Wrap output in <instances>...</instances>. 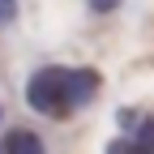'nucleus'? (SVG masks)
Segmentation results:
<instances>
[{"mask_svg":"<svg viewBox=\"0 0 154 154\" xmlns=\"http://www.w3.org/2000/svg\"><path fill=\"white\" fill-rule=\"evenodd\" d=\"M99 94V73L94 69H64V64H47L34 69L26 82V107L51 120H64L69 111L86 107Z\"/></svg>","mask_w":154,"mask_h":154,"instance_id":"nucleus-1","label":"nucleus"},{"mask_svg":"<svg viewBox=\"0 0 154 154\" xmlns=\"http://www.w3.org/2000/svg\"><path fill=\"white\" fill-rule=\"evenodd\" d=\"M0 150L5 154H38L43 150V137L30 133V128H9L5 137H0Z\"/></svg>","mask_w":154,"mask_h":154,"instance_id":"nucleus-2","label":"nucleus"},{"mask_svg":"<svg viewBox=\"0 0 154 154\" xmlns=\"http://www.w3.org/2000/svg\"><path fill=\"white\" fill-rule=\"evenodd\" d=\"M128 137L137 141V154H150L154 150V116H137V124L128 128Z\"/></svg>","mask_w":154,"mask_h":154,"instance_id":"nucleus-3","label":"nucleus"},{"mask_svg":"<svg viewBox=\"0 0 154 154\" xmlns=\"http://www.w3.org/2000/svg\"><path fill=\"white\" fill-rule=\"evenodd\" d=\"M137 116H141L137 107H120V111H116V124H120V133H128L133 124H137Z\"/></svg>","mask_w":154,"mask_h":154,"instance_id":"nucleus-4","label":"nucleus"},{"mask_svg":"<svg viewBox=\"0 0 154 154\" xmlns=\"http://www.w3.org/2000/svg\"><path fill=\"white\" fill-rule=\"evenodd\" d=\"M17 22V0H0V30Z\"/></svg>","mask_w":154,"mask_h":154,"instance_id":"nucleus-5","label":"nucleus"},{"mask_svg":"<svg viewBox=\"0 0 154 154\" xmlns=\"http://www.w3.org/2000/svg\"><path fill=\"white\" fill-rule=\"evenodd\" d=\"M86 5H90V13L107 17V13H116V9H120V0H86Z\"/></svg>","mask_w":154,"mask_h":154,"instance_id":"nucleus-6","label":"nucleus"},{"mask_svg":"<svg viewBox=\"0 0 154 154\" xmlns=\"http://www.w3.org/2000/svg\"><path fill=\"white\" fill-rule=\"evenodd\" d=\"M0 120H5V107H0Z\"/></svg>","mask_w":154,"mask_h":154,"instance_id":"nucleus-7","label":"nucleus"}]
</instances>
